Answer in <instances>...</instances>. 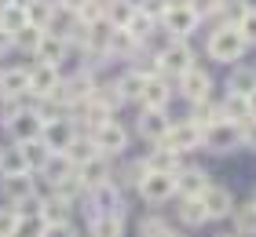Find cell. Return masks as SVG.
<instances>
[{
  "label": "cell",
  "instance_id": "1",
  "mask_svg": "<svg viewBox=\"0 0 256 237\" xmlns=\"http://www.w3.org/2000/svg\"><path fill=\"white\" fill-rule=\"evenodd\" d=\"M208 55H212L216 62H238V58L246 55V37L238 33V26L216 29L212 37H208Z\"/></svg>",
  "mask_w": 256,
  "mask_h": 237
},
{
  "label": "cell",
  "instance_id": "2",
  "mask_svg": "<svg viewBox=\"0 0 256 237\" xmlns=\"http://www.w3.org/2000/svg\"><path fill=\"white\" fill-rule=\"evenodd\" d=\"M158 146H165V150H176V153H187V150H198V146H205V132L198 128L194 121H172L168 128V135L158 142Z\"/></svg>",
  "mask_w": 256,
  "mask_h": 237
},
{
  "label": "cell",
  "instance_id": "3",
  "mask_svg": "<svg viewBox=\"0 0 256 237\" xmlns=\"http://www.w3.org/2000/svg\"><path fill=\"white\" fill-rule=\"evenodd\" d=\"M88 216H92V223L96 219H102V216H124V201H121V190L114 186V183H106V186H99V190H92L88 194Z\"/></svg>",
  "mask_w": 256,
  "mask_h": 237
},
{
  "label": "cell",
  "instance_id": "4",
  "mask_svg": "<svg viewBox=\"0 0 256 237\" xmlns=\"http://www.w3.org/2000/svg\"><path fill=\"white\" fill-rule=\"evenodd\" d=\"M158 69H161V77H183L187 69H194V51L183 40H172L168 47H161Z\"/></svg>",
  "mask_w": 256,
  "mask_h": 237
},
{
  "label": "cell",
  "instance_id": "5",
  "mask_svg": "<svg viewBox=\"0 0 256 237\" xmlns=\"http://www.w3.org/2000/svg\"><path fill=\"white\" fill-rule=\"evenodd\" d=\"M139 197L146 205H165L176 197V175H161V172H146L139 179Z\"/></svg>",
  "mask_w": 256,
  "mask_h": 237
},
{
  "label": "cell",
  "instance_id": "6",
  "mask_svg": "<svg viewBox=\"0 0 256 237\" xmlns=\"http://www.w3.org/2000/svg\"><path fill=\"white\" fill-rule=\"evenodd\" d=\"M238 146H246V142H242V124L220 121L212 128H205V150L208 153H230Z\"/></svg>",
  "mask_w": 256,
  "mask_h": 237
},
{
  "label": "cell",
  "instance_id": "7",
  "mask_svg": "<svg viewBox=\"0 0 256 237\" xmlns=\"http://www.w3.org/2000/svg\"><path fill=\"white\" fill-rule=\"evenodd\" d=\"M8 132H11V139H15V146H22V142H37L40 132H44V121H40V113L33 110V106H26V110H18L8 121Z\"/></svg>",
  "mask_w": 256,
  "mask_h": 237
},
{
  "label": "cell",
  "instance_id": "8",
  "mask_svg": "<svg viewBox=\"0 0 256 237\" xmlns=\"http://www.w3.org/2000/svg\"><path fill=\"white\" fill-rule=\"evenodd\" d=\"M212 186V175L205 168H180L176 172V194L183 201H202V194Z\"/></svg>",
  "mask_w": 256,
  "mask_h": 237
},
{
  "label": "cell",
  "instance_id": "9",
  "mask_svg": "<svg viewBox=\"0 0 256 237\" xmlns=\"http://www.w3.org/2000/svg\"><path fill=\"white\" fill-rule=\"evenodd\" d=\"M92 139H96V150L102 153V157H118L121 150H128V132H124V124H118V121H106Z\"/></svg>",
  "mask_w": 256,
  "mask_h": 237
},
{
  "label": "cell",
  "instance_id": "10",
  "mask_svg": "<svg viewBox=\"0 0 256 237\" xmlns=\"http://www.w3.org/2000/svg\"><path fill=\"white\" fill-rule=\"evenodd\" d=\"M74 139H77V128H74V121H66V117L48 121V124H44V132H40V142H44L52 153H66Z\"/></svg>",
  "mask_w": 256,
  "mask_h": 237
},
{
  "label": "cell",
  "instance_id": "11",
  "mask_svg": "<svg viewBox=\"0 0 256 237\" xmlns=\"http://www.w3.org/2000/svg\"><path fill=\"white\" fill-rule=\"evenodd\" d=\"M59 84H62V80H59V66L37 62L30 69V95H33V99H52Z\"/></svg>",
  "mask_w": 256,
  "mask_h": 237
},
{
  "label": "cell",
  "instance_id": "12",
  "mask_svg": "<svg viewBox=\"0 0 256 237\" xmlns=\"http://www.w3.org/2000/svg\"><path fill=\"white\" fill-rule=\"evenodd\" d=\"M37 194V179H33V172L26 175H11V179H0V197L8 201L11 208H18L26 197Z\"/></svg>",
  "mask_w": 256,
  "mask_h": 237
},
{
  "label": "cell",
  "instance_id": "13",
  "mask_svg": "<svg viewBox=\"0 0 256 237\" xmlns=\"http://www.w3.org/2000/svg\"><path fill=\"white\" fill-rule=\"evenodd\" d=\"M208 91H212V77H208L202 66H194V69H187V73L180 77V95H183L187 102L208 99Z\"/></svg>",
  "mask_w": 256,
  "mask_h": 237
},
{
  "label": "cell",
  "instance_id": "14",
  "mask_svg": "<svg viewBox=\"0 0 256 237\" xmlns=\"http://www.w3.org/2000/svg\"><path fill=\"white\" fill-rule=\"evenodd\" d=\"M202 205H205V216H208V219H227L230 212H234V197H230L227 186L212 183V186L202 194Z\"/></svg>",
  "mask_w": 256,
  "mask_h": 237
},
{
  "label": "cell",
  "instance_id": "15",
  "mask_svg": "<svg viewBox=\"0 0 256 237\" xmlns=\"http://www.w3.org/2000/svg\"><path fill=\"white\" fill-rule=\"evenodd\" d=\"M110 161L106 157H102V153H99V157H92L88 164H80V168H77V179L80 183H84V190H88V194H92V190H99V186H106L110 183Z\"/></svg>",
  "mask_w": 256,
  "mask_h": 237
},
{
  "label": "cell",
  "instance_id": "16",
  "mask_svg": "<svg viewBox=\"0 0 256 237\" xmlns=\"http://www.w3.org/2000/svg\"><path fill=\"white\" fill-rule=\"evenodd\" d=\"M168 128H172V121L165 117V110H143V117H139V135L146 142H154V146L168 135Z\"/></svg>",
  "mask_w": 256,
  "mask_h": 237
},
{
  "label": "cell",
  "instance_id": "17",
  "mask_svg": "<svg viewBox=\"0 0 256 237\" xmlns=\"http://www.w3.org/2000/svg\"><path fill=\"white\" fill-rule=\"evenodd\" d=\"M26 91H30V69L26 66L0 69V95H8V99H22Z\"/></svg>",
  "mask_w": 256,
  "mask_h": 237
},
{
  "label": "cell",
  "instance_id": "18",
  "mask_svg": "<svg viewBox=\"0 0 256 237\" xmlns=\"http://www.w3.org/2000/svg\"><path fill=\"white\" fill-rule=\"evenodd\" d=\"M165 26H168L172 37H187V33H194V26H198V15L190 11V4H172L168 15H165Z\"/></svg>",
  "mask_w": 256,
  "mask_h": 237
},
{
  "label": "cell",
  "instance_id": "19",
  "mask_svg": "<svg viewBox=\"0 0 256 237\" xmlns=\"http://www.w3.org/2000/svg\"><path fill=\"white\" fill-rule=\"evenodd\" d=\"M172 99V88H168V80L165 77H150L146 80V91H143V110H165Z\"/></svg>",
  "mask_w": 256,
  "mask_h": 237
},
{
  "label": "cell",
  "instance_id": "20",
  "mask_svg": "<svg viewBox=\"0 0 256 237\" xmlns=\"http://www.w3.org/2000/svg\"><path fill=\"white\" fill-rule=\"evenodd\" d=\"M146 172H161V175H176L180 172V153L176 150H165V146H154L146 153Z\"/></svg>",
  "mask_w": 256,
  "mask_h": 237
},
{
  "label": "cell",
  "instance_id": "21",
  "mask_svg": "<svg viewBox=\"0 0 256 237\" xmlns=\"http://www.w3.org/2000/svg\"><path fill=\"white\" fill-rule=\"evenodd\" d=\"M187 121H194L198 128H212V124H220L224 121V110H220V102H212V99H202V102H190V117Z\"/></svg>",
  "mask_w": 256,
  "mask_h": 237
},
{
  "label": "cell",
  "instance_id": "22",
  "mask_svg": "<svg viewBox=\"0 0 256 237\" xmlns=\"http://www.w3.org/2000/svg\"><path fill=\"white\" fill-rule=\"evenodd\" d=\"M62 157L74 164V168H80V164H88L92 157H99V150H96V139L92 135H77L74 142H70V150L62 153Z\"/></svg>",
  "mask_w": 256,
  "mask_h": 237
},
{
  "label": "cell",
  "instance_id": "23",
  "mask_svg": "<svg viewBox=\"0 0 256 237\" xmlns=\"http://www.w3.org/2000/svg\"><path fill=\"white\" fill-rule=\"evenodd\" d=\"M230 219H234V237H256V205H252V201L234 205Z\"/></svg>",
  "mask_w": 256,
  "mask_h": 237
},
{
  "label": "cell",
  "instance_id": "24",
  "mask_svg": "<svg viewBox=\"0 0 256 237\" xmlns=\"http://www.w3.org/2000/svg\"><path fill=\"white\" fill-rule=\"evenodd\" d=\"M256 91V69L252 66H238L234 73L227 80V95H242V99H249Z\"/></svg>",
  "mask_w": 256,
  "mask_h": 237
},
{
  "label": "cell",
  "instance_id": "25",
  "mask_svg": "<svg viewBox=\"0 0 256 237\" xmlns=\"http://www.w3.org/2000/svg\"><path fill=\"white\" fill-rule=\"evenodd\" d=\"M40 219L48 223V227H62V223H70V201L48 194V197H44V208H40Z\"/></svg>",
  "mask_w": 256,
  "mask_h": 237
},
{
  "label": "cell",
  "instance_id": "26",
  "mask_svg": "<svg viewBox=\"0 0 256 237\" xmlns=\"http://www.w3.org/2000/svg\"><path fill=\"white\" fill-rule=\"evenodd\" d=\"M220 110H224V121H230V124H249L252 121L249 99H242V95H227V99L220 102Z\"/></svg>",
  "mask_w": 256,
  "mask_h": 237
},
{
  "label": "cell",
  "instance_id": "27",
  "mask_svg": "<svg viewBox=\"0 0 256 237\" xmlns=\"http://www.w3.org/2000/svg\"><path fill=\"white\" fill-rule=\"evenodd\" d=\"M26 157H22V146L0 150V179H11V175H26Z\"/></svg>",
  "mask_w": 256,
  "mask_h": 237
},
{
  "label": "cell",
  "instance_id": "28",
  "mask_svg": "<svg viewBox=\"0 0 256 237\" xmlns=\"http://www.w3.org/2000/svg\"><path fill=\"white\" fill-rule=\"evenodd\" d=\"M62 55H66V40L55 37V33H44V40L37 47V58H40V62H48V66H59Z\"/></svg>",
  "mask_w": 256,
  "mask_h": 237
},
{
  "label": "cell",
  "instance_id": "29",
  "mask_svg": "<svg viewBox=\"0 0 256 237\" xmlns=\"http://www.w3.org/2000/svg\"><path fill=\"white\" fill-rule=\"evenodd\" d=\"M22 157H26V168L30 172H44L48 168V161H52V150L44 146V142H22Z\"/></svg>",
  "mask_w": 256,
  "mask_h": 237
},
{
  "label": "cell",
  "instance_id": "30",
  "mask_svg": "<svg viewBox=\"0 0 256 237\" xmlns=\"http://www.w3.org/2000/svg\"><path fill=\"white\" fill-rule=\"evenodd\" d=\"M55 7L52 0H30V7H26V15H30V26H37V29H48L52 26V18H55Z\"/></svg>",
  "mask_w": 256,
  "mask_h": 237
},
{
  "label": "cell",
  "instance_id": "31",
  "mask_svg": "<svg viewBox=\"0 0 256 237\" xmlns=\"http://www.w3.org/2000/svg\"><path fill=\"white\" fill-rule=\"evenodd\" d=\"M146 80L150 77H143V73H139V69H132V73H124L121 80H118V88H121V95H124V102H139V99H143V91H146Z\"/></svg>",
  "mask_w": 256,
  "mask_h": 237
},
{
  "label": "cell",
  "instance_id": "32",
  "mask_svg": "<svg viewBox=\"0 0 256 237\" xmlns=\"http://www.w3.org/2000/svg\"><path fill=\"white\" fill-rule=\"evenodd\" d=\"M30 26V15H26V7H4V11H0V29H4V33H11V37H15V33H22V29H26Z\"/></svg>",
  "mask_w": 256,
  "mask_h": 237
},
{
  "label": "cell",
  "instance_id": "33",
  "mask_svg": "<svg viewBox=\"0 0 256 237\" xmlns=\"http://www.w3.org/2000/svg\"><path fill=\"white\" fill-rule=\"evenodd\" d=\"M176 216L183 227H205L208 216H205V205L202 201H180V208H176Z\"/></svg>",
  "mask_w": 256,
  "mask_h": 237
},
{
  "label": "cell",
  "instance_id": "34",
  "mask_svg": "<svg viewBox=\"0 0 256 237\" xmlns=\"http://www.w3.org/2000/svg\"><path fill=\"white\" fill-rule=\"evenodd\" d=\"M106 11H110V26H114V29H124L139 7L132 4V0H110V7H106Z\"/></svg>",
  "mask_w": 256,
  "mask_h": 237
},
{
  "label": "cell",
  "instance_id": "35",
  "mask_svg": "<svg viewBox=\"0 0 256 237\" xmlns=\"http://www.w3.org/2000/svg\"><path fill=\"white\" fill-rule=\"evenodd\" d=\"M92 237H124V216H102L92 223Z\"/></svg>",
  "mask_w": 256,
  "mask_h": 237
},
{
  "label": "cell",
  "instance_id": "36",
  "mask_svg": "<svg viewBox=\"0 0 256 237\" xmlns=\"http://www.w3.org/2000/svg\"><path fill=\"white\" fill-rule=\"evenodd\" d=\"M44 234H48V223L40 216H18V227L11 237H44Z\"/></svg>",
  "mask_w": 256,
  "mask_h": 237
},
{
  "label": "cell",
  "instance_id": "37",
  "mask_svg": "<svg viewBox=\"0 0 256 237\" xmlns=\"http://www.w3.org/2000/svg\"><path fill=\"white\" fill-rule=\"evenodd\" d=\"M40 40H44V29H37V26H26L22 33H15V37H11V44H15V47H22V51H33V55H37Z\"/></svg>",
  "mask_w": 256,
  "mask_h": 237
},
{
  "label": "cell",
  "instance_id": "38",
  "mask_svg": "<svg viewBox=\"0 0 256 237\" xmlns=\"http://www.w3.org/2000/svg\"><path fill=\"white\" fill-rule=\"evenodd\" d=\"M128 33H132V37L136 40H146L150 37V33H154V18H146L143 15V11H136V15H132V22H128V26H124Z\"/></svg>",
  "mask_w": 256,
  "mask_h": 237
},
{
  "label": "cell",
  "instance_id": "39",
  "mask_svg": "<svg viewBox=\"0 0 256 237\" xmlns=\"http://www.w3.org/2000/svg\"><path fill=\"white\" fill-rule=\"evenodd\" d=\"M165 230H168L165 216H143V219H139V237H158Z\"/></svg>",
  "mask_w": 256,
  "mask_h": 237
},
{
  "label": "cell",
  "instance_id": "40",
  "mask_svg": "<svg viewBox=\"0 0 256 237\" xmlns=\"http://www.w3.org/2000/svg\"><path fill=\"white\" fill-rule=\"evenodd\" d=\"M136 37L128 29H114V37H110V51H118V55H128V51H136Z\"/></svg>",
  "mask_w": 256,
  "mask_h": 237
},
{
  "label": "cell",
  "instance_id": "41",
  "mask_svg": "<svg viewBox=\"0 0 256 237\" xmlns=\"http://www.w3.org/2000/svg\"><path fill=\"white\" fill-rule=\"evenodd\" d=\"M168 0H139V11H143L146 18H165L168 15Z\"/></svg>",
  "mask_w": 256,
  "mask_h": 237
},
{
  "label": "cell",
  "instance_id": "42",
  "mask_svg": "<svg viewBox=\"0 0 256 237\" xmlns=\"http://www.w3.org/2000/svg\"><path fill=\"white\" fill-rule=\"evenodd\" d=\"M220 11H224V18H230V22H234V26H238V22L242 18H246V0H224V4H220Z\"/></svg>",
  "mask_w": 256,
  "mask_h": 237
},
{
  "label": "cell",
  "instance_id": "43",
  "mask_svg": "<svg viewBox=\"0 0 256 237\" xmlns=\"http://www.w3.org/2000/svg\"><path fill=\"white\" fill-rule=\"evenodd\" d=\"M15 227H18V212L11 205H4V208H0V237H11Z\"/></svg>",
  "mask_w": 256,
  "mask_h": 237
},
{
  "label": "cell",
  "instance_id": "44",
  "mask_svg": "<svg viewBox=\"0 0 256 237\" xmlns=\"http://www.w3.org/2000/svg\"><path fill=\"white\" fill-rule=\"evenodd\" d=\"M238 33L246 37V44H249V40H256V11H246V18L238 22Z\"/></svg>",
  "mask_w": 256,
  "mask_h": 237
},
{
  "label": "cell",
  "instance_id": "45",
  "mask_svg": "<svg viewBox=\"0 0 256 237\" xmlns=\"http://www.w3.org/2000/svg\"><path fill=\"white\" fill-rule=\"evenodd\" d=\"M187 4H190V11H194L198 18H202V15H208V11H212V7H220L216 0H187Z\"/></svg>",
  "mask_w": 256,
  "mask_h": 237
},
{
  "label": "cell",
  "instance_id": "46",
  "mask_svg": "<svg viewBox=\"0 0 256 237\" xmlns=\"http://www.w3.org/2000/svg\"><path fill=\"white\" fill-rule=\"evenodd\" d=\"M242 142H246V146H252V150H256V121L242 124Z\"/></svg>",
  "mask_w": 256,
  "mask_h": 237
},
{
  "label": "cell",
  "instance_id": "47",
  "mask_svg": "<svg viewBox=\"0 0 256 237\" xmlns=\"http://www.w3.org/2000/svg\"><path fill=\"white\" fill-rule=\"evenodd\" d=\"M44 237H77V230L70 227V223H62V227H48V234Z\"/></svg>",
  "mask_w": 256,
  "mask_h": 237
},
{
  "label": "cell",
  "instance_id": "48",
  "mask_svg": "<svg viewBox=\"0 0 256 237\" xmlns=\"http://www.w3.org/2000/svg\"><path fill=\"white\" fill-rule=\"evenodd\" d=\"M84 4H88V0H59L62 11H77V15H80V7H84Z\"/></svg>",
  "mask_w": 256,
  "mask_h": 237
},
{
  "label": "cell",
  "instance_id": "49",
  "mask_svg": "<svg viewBox=\"0 0 256 237\" xmlns=\"http://www.w3.org/2000/svg\"><path fill=\"white\" fill-rule=\"evenodd\" d=\"M8 47H11V33H4V29H0V55H4Z\"/></svg>",
  "mask_w": 256,
  "mask_h": 237
},
{
  "label": "cell",
  "instance_id": "50",
  "mask_svg": "<svg viewBox=\"0 0 256 237\" xmlns=\"http://www.w3.org/2000/svg\"><path fill=\"white\" fill-rule=\"evenodd\" d=\"M249 113H252V121H256V91L249 95Z\"/></svg>",
  "mask_w": 256,
  "mask_h": 237
},
{
  "label": "cell",
  "instance_id": "51",
  "mask_svg": "<svg viewBox=\"0 0 256 237\" xmlns=\"http://www.w3.org/2000/svg\"><path fill=\"white\" fill-rule=\"evenodd\" d=\"M158 237H183V234H176V230H172V227H168L165 234H158Z\"/></svg>",
  "mask_w": 256,
  "mask_h": 237
},
{
  "label": "cell",
  "instance_id": "52",
  "mask_svg": "<svg viewBox=\"0 0 256 237\" xmlns=\"http://www.w3.org/2000/svg\"><path fill=\"white\" fill-rule=\"evenodd\" d=\"M4 7H15V0H0V11H4Z\"/></svg>",
  "mask_w": 256,
  "mask_h": 237
},
{
  "label": "cell",
  "instance_id": "53",
  "mask_svg": "<svg viewBox=\"0 0 256 237\" xmlns=\"http://www.w3.org/2000/svg\"><path fill=\"white\" fill-rule=\"evenodd\" d=\"M249 201H252V205H256V190H252V197H249Z\"/></svg>",
  "mask_w": 256,
  "mask_h": 237
}]
</instances>
